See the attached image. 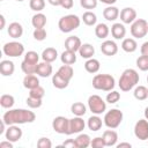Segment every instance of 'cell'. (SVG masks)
I'll return each instance as SVG.
<instances>
[{"label": "cell", "mask_w": 148, "mask_h": 148, "mask_svg": "<svg viewBox=\"0 0 148 148\" xmlns=\"http://www.w3.org/2000/svg\"><path fill=\"white\" fill-rule=\"evenodd\" d=\"M97 1L98 0H80V5L84 9H94L97 7Z\"/></svg>", "instance_id": "46"}, {"label": "cell", "mask_w": 148, "mask_h": 148, "mask_svg": "<svg viewBox=\"0 0 148 148\" xmlns=\"http://www.w3.org/2000/svg\"><path fill=\"white\" fill-rule=\"evenodd\" d=\"M145 118L148 120V106L145 109Z\"/></svg>", "instance_id": "57"}, {"label": "cell", "mask_w": 148, "mask_h": 148, "mask_svg": "<svg viewBox=\"0 0 148 148\" xmlns=\"http://www.w3.org/2000/svg\"><path fill=\"white\" fill-rule=\"evenodd\" d=\"M34 38L38 42H42L46 38V31L44 28H36L34 30Z\"/></svg>", "instance_id": "45"}, {"label": "cell", "mask_w": 148, "mask_h": 148, "mask_svg": "<svg viewBox=\"0 0 148 148\" xmlns=\"http://www.w3.org/2000/svg\"><path fill=\"white\" fill-rule=\"evenodd\" d=\"M31 24L35 29L36 28H44L45 24H46V16L40 12L35 14L31 18Z\"/></svg>", "instance_id": "32"}, {"label": "cell", "mask_w": 148, "mask_h": 148, "mask_svg": "<svg viewBox=\"0 0 148 148\" xmlns=\"http://www.w3.org/2000/svg\"><path fill=\"white\" fill-rule=\"evenodd\" d=\"M81 45H82L81 39L77 36H69L65 40V49L73 51V52H77L80 50Z\"/></svg>", "instance_id": "16"}, {"label": "cell", "mask_w": 148, "mask_h": 148, "mask_svg": "<svg viewBox=\"0 0 148 148\" xmlns=\"http://www.w3.org/2000/svg\"><path fill=\"white\" fill-rule=\"evenodd\" d=\"M61 146H62V147H69V148H76L75 139H68V140H66Z\"/></svg>", "instance_id": "50"}, {"label": "cell", "mask_w": 148, "mask_h": 148, "mask_svg": "<svg viewBox=\"0 0 148 148\" xmlns=\"http://www.w3.org/2000/svg\"><path fill=\"white\" fill-rule=\"evenodd\" d=\"M147 82H148V76H147Z\"/></svg>", "instance_id": "59"}, {"label": "cell", "mask_w": 148, "mask_h": 148, "mask_svg": "<svg viewBox=\"0 0 148 148\" xmlns=\"http://www.w3.org/2000/svg\"><path fill=\"white\" fill-rule=\"evenodd\" d=\"M37 147L38 148H51L52 147V142L49 138H40L37 141Z\"/></svg>", "instance_id": "47"}, {"label": "cell", "mask_w": 148, "mask_h": 148, "mask_svg": "<svg viewBox=\"0 0 148 148\" xmlns=\"http://www.w3.org/2000/svg\"><path fill=\"white\" fill-rule=\"evenodd\" d=\"M119 9L116 6H108L103 10V16L106 21H116L119 16Z\"/></svg>", "instance_id": "22"}, {"label": "cell", "mask_w": 148, "mask_h": 148, "mask_svg": "<svg viewBox=\"0 0 148 148\" xmlns=\"http://www.w3.org/2000/svg\"><path fill=\"white\" fill-rule=\"evenodd\" d=\"M136 67L140 71H148V56H140L136 59Z\"/></svg>", "instance_id": "41"}, {"label": "cell", "mask_w": 148, "mask_h": 148, "mask_svg": "<svg viewBox=\"0 0 148 148\" xmlns=\"http://www.w3.org/2000/svg\"><path fill=\"white\" fill-rule=\"evenodd\" d=\"M2 51H3L5 56L16 58V57H20V56H22L24 53V46H23L22 43L13 40V42L6 43L2 46Z\"/></svg>", "instance_id": "8"}, {"label": "cell", "mask_w": 148, "mask_h": 148, "mask_svg": "<svg viewBox=\"0 0 148 148\" xmlns=\"http://www.w3.org/2000/svg\"><path fill=\"white\" fill-rule=\"evenodd\" d=\"M23 135L22 130L18 127V125H9L8 128L5 132V136L6 140H9L12 142H16L18 141Z\"/></svg>", "instance_id": "12"}, {"label": "cell", "mask_w": 148, "mask_h": 148, "mask_svg": "<svg viewBox=\"0 0 148 148\" xmlns=\"http://www.w3.org/2000/svg\"><path fill=\"white\" fill-rule=\"evenodd\" d=\"M101 68V64L97 59L95 58H90V59H87V61L84 62V69L88 72V73H91V74H95L99 71Z\"/></svg>", "instance_id": "26"}, {"label": "cell", "mask_w": 148, "mask_h": 148, "mask_svg": "<svg viewBox=\"0 0 148 148\" xmlns=\"http://www.w3.org/2000/svg\"><path fill=\"white\" fill-rule=\"evenodd\" d=\"M102 125H103V120L98 117V114H94L91 117H89L88 121H87V126L90 131L92 132H96L98 130L102 128Z\"/></svg>", "instance_id": "23"}, {"label": "cell", "mask_w": 148, "mask_h": 148, "mask_svg": "<svg viewBox=\"0 0 148 148\" xmlns=\"http://www.w3.org/2000/svg\"><path fill=\"white\" fill-rule=\"evenodd\" d=\"M103 140H104V143L106 147H112V146H116L117 145V141H118V134L116 131H113L112 128L111 130H106L103 132V135H102Z\"/></svg>", "instance_id": "15"}, {"label": "cell", "mask_w": 148, "mask_h": 148, "mask_svg": "<svg viewBox=\"0 0 148 148\" xmlns=\"http://www.w3.org/2000/svg\"><path fill=\"white\" fill-rule=\"evenodd\" d=\"M134 97L139 101H145L148 97V88L145 86H136L133 92Z\"/></svg>", "instance_id": "37"}, {"label": "cell", "mask_w": 148, "mask_h": 148, "mask_svg": "<svg viewBox=\"0 0 148 148\" xmlns=\"http://www.w3.org/2000/svg\"><path fill=\"white\" fill-rule=\"evenodd\" d=\"M27 105L30 108V109H38V108H40L42 106V104H43V102H42V99L40 98H35V97H31V96H29L28 98H27Z\"/></svg>", "instance_id": "43"}, {"label": "cell", "mask_w": 148, "mask_h": 148, "mask_svg": "<svg viewBox=\"0 0 148 148\" xmlns=\"http://www.w3.org/2000/svg\"><path fill=\"white\" fill-rule=\"evenodd\" d=\"M14 103H15V98H14L13 95H9V94L1 95V97H0V105L3 109H12Z\"/></svg>", "instance_id": "36"}, {"label": "cell", "mask_w": 148, "mask_h": 148, "mask_svg": "<svg viewBox=\"0 0 148 148\" xmlns=\"http://www.w3.org/2000/svg\"><path fill=\"white\" fill-rule=\"evenodd\" d=\"M0 148H13V142L9 140L0 142Z\"/></svg>", "instance_id": "52"}, {"label": "cell", "mask_w": 148, "mask_h": 148, "mask_svg": "<svg viewBox=\"0 0 148 148\" xmlns=\"http://www.w3.org/2000/svg\"><path fill=\"white\" fill-rule=\"evenodd\" d=\"M91 139L88 134L86 133H80L76 138H75V143H76V148H87L88 146H90Z\"/></svg>", "instance_id": "31"}, {"label": "cell", "mask_w": 148, "mask_h": 148, "mask_svg": "<svg viewBox=\"0 0 148 148\" xmlns=\"http://www.w3.org/2000/svg\"><path fill=\"white\" fill-rule=\"evenodd\" d=\"M81 20L83 21V23H84L86 25L91 27V25H95V24H96V22H97V16H96L95 13H92V12H90V10H87V12L83 13Z\"/></svg>", "instance_id": "35"}, {"label": "cell", "mask_w": 148, "mask_h": 148, "mask_svg": "<svg viewBox=\"0 0 148 148\" xmlns=\"http://www.w3.org/2000/svg\"><path fill=\"white\" fill-rule=\"evenodd\" d=\"M90 146L94 148H103V147H105V143H104V140L102 136H96L91 140Z\"/></svg>", "instance_id": "48"}, {"label": "cell", "mask_w": 148, "mask_h": 148, "mask_svg": "<svg viewBox=\"0 0 148 148\" xmlns=\"http://www.w3.org/2000/svg\"><path fill=\"white\" fill-rule=\"evenodd\" d=\"M88 108L94 114H102L106 111V102L98 95H91L88 98Z\"/></svg>", "instance_id": "6"}, {"label": "cell", "mask_w": 148, "mask_h": 148, "mask_svg": "<svg viewBox=\"0 0 148 148\" xmlns=\"http://www.w3.org/2000/svg\"><path fill=\"white\" fill-rule=\"evenodd\" d=\"M39 86V79L35 74H25L23 79V87L27 89H34Z\"/></svg>", "instance_id": "21"}, {"label": "cell", "mask_w": 148, "mask_h": 148, "mask_svg": "<svg viewBox=\"0 0 148 148\" xmlns=\"http://www.w3.org/2000/svg\"><path fill=\"white\" fill-rule=\"evenodd\" d=\"M120 21L125 24H132L136 20V12L132 7H125L120 10Z\"/></svg>", "instance_id": "13"}, {"label": "cell", "mask_w": 148, "mask_h": 148, "mask_svg": "<svg viewBox=\"0 0 148 148\" xmlns=\"http://www.w3.org/2000/svg\"><path fill=\"white\" fill-rule=\"evenodd\" d=\"M16 1H18V2H22V1H24V0H16Z\"/></svg>", "instance_id": "58"}, {"label": "cell", "mask_w": 148, "mask_h": 148, "mask_svg": "<svg viewBox=\"0 0 148 148\" xmlns=\"http://www.w3.org/2000/svg\"><path fill=\"white\" fill-rule=\"evenodd\" d=\"M52 83H53V86H54L57 89H65V88L68 87L69 81L65 80V79L61 77L58 73H56V74H53V76H52Z\"/></svg>", "instance_id": "34"}, {"label": "cell", "mask_w": 148, "mask_h": 148, "mask_svg": "<svg viewBox=\"0 0 148 148\" xmlns=\"http://www.w3.org/2000/svg\"><path fill=\"white\" fill-rule=\"evenodd\" d=\"M148 34V22L145 18H136L131 24V35L134 38H143Z\"/></svg>", "instance_id": "7"}, {"label": "cell", "mask_w": 148, "mask_h": 148, "mask_svg": "<svg viewBox=\"0 0 148 148\" xmlns=\"http://www.w3.org/2000/svg\"><path fill=\"white\" fill-rule=\"evenodd\" d=\"M101 51H102V53L104 56L112 57V56L117 54V52H118V45L116 44V42L110 40V39H106V40H104L101 44Z\"/></svg>", "instance_id": "14"}, {"label": "cell", "mask_w": 148, "mask_h": 148, "mask_svg": "<svg viewBox=\"0 0 148 148\" xmlns=\"http://www.w3.org/2000/svg\"><path fill=\"white\" fill-rule=\"evenodd\" d=\"M124 147H127V148H131L132 145L130 142H120L117 145V148H124Z\"/></svg>", "instance_id": "53"}, {"label": "cell", "mask_w": 148, "mask_h": 148, "mask_svg": "<svg viewBox=\"0 0 148 148\" xmlns=\"http://www.w3.org/2000/svg\"><path fill=\"white\" fill-rule=\"evenodd\" d=\"M116 86L114 77L110 74H96L92 79V87L97 90L111 91Z\"/></svg>", "instance_id": "3"}, {"label": "cell", "mask_w": 148, "mask_h": 148, "mask_svg": "<svg viewBox=\"0 0 148 148\" xmlns=\"http://www.w3.org/2000/svg\"><path fill=\"white\" fill-rule=\"evenodd\" d=\"M86 127V123L84 120L79 117L75 116L74 118L69 119V130H68V135L74 134V133H81Z\"/></svg>", "instance_id": "11"}, {"label": "cell", "mask_w": 148, "mask_h": 148, "mask_svg": "<svg viewBox=\"0 0 148 148\" xmlns=\"http://www.w3.org/2000/svg\"><path fill=\"white\" fill-rule=\"evenodd\" d=\"M110 34V29L105 23H98L95 28V35L99 39H105Z\"/></svg>", "instance_id": "30"}, {"label": "cell", "mask_w": 148, "mask_h": 148, "mask_svg": "<svg viewBox=\"0 0 148 148\" xmlns=\"http://www.w3.org/2000/svg\"><path fill=\"white\" fill-rule=\"evenodd\" d=\"M0 21H1V24H0V29L2 30L3 28H5V23H6V21H5V16L1 14L0 15Z\"/></svg>", "instance_id": "56"}, {"label": "cell", "mask_w": 148, "mask_h": 148, "mask_svg": "<svg viewBox=\"0 0 148 148\" xmlns=\"http://www.w3.org/2000/svg\"><path fill=\"white\" fill-rule=\"evenodd\" d=\"M111 35L114 39H124L126 35V28L123 23H113L111 27Z\"/></svg>", "instance_id": "19"}, {"label": "cell", "mask_w": 148, "mask_h": 148, "mask_svg": "<svg viewBox=\"0 0 148 148\" xmlns=\"http://www.w3.org/2000/svg\"><path fill=\"white\" fill-rule=\"evenodd\" d=\"M134 135L141 140H148V120L145 119H139L135 125H134Z\"/></svg>", "instance_id": "10"}, {"label": "cell", "mask_w": 148, "mask_h": 148, "mask_svg": "<svg viewBox=\"0 0 148 148\" xmlns=\"http://www.w3.org/2000/svg\"><path fill=\"white\" fill-rule=\"evenodd\" d=\"M58 57V52L54 47H46L45 50H43L42 52V59L43 61H47V62H53Z\"/></svg>", "instance_id": "28"}, {"label": "cell", "mask_w": 148, "mask_h": 148, "mask_svg": "<svg viewBox=\"0 0 148 148\" xmlns=\"http://www.w3.org/2000/svg\"><path fill=\"white\" fill-rule=\"evenodd\" d=\"M52 128L59 133V134H66L68 135L69 130V119H67L64 116H58L52 121Z\"/></svg>", "instance_id": "9"}, {"label": "cell", "mask_w": 148, "mask_h": 148, "mask_svg": "<svg viewBox=\"0 0 148 148\" xmlns=\"http://www.w3.org/2000/svg\"><path fill=\"white\" fill-rule=\"evenodd\" d=\"M37 66L38 65H36V64H30V62H27L23 60L21 64V69L24 74H36Z\"/></svg>", "instance_id": "38"}, {"label": "cell", "mask_w": 148, "mask_h": 148, "mask_svg": "<svg viewBox=\"0 0 148 148\" xmlns=\"http://www.w3.org/2000/svg\"><path fill=\"white\" fill-rule=\"evenodd\" d=\"M139 80H140L139 73L133 68H127L121 73L118 86L121 91H130L131 89L136 87V84L139 83Z\"/></svg>", "instance_id": "2"}, {"label": "cell", "mask_w": 148, "mask_h": 148, "mask_svg": "<svg viewBox=\"0 0 148 148\" xmlns=\"http://www.w3.org/2000/svg\"><path fill=\"white\" fill-rule=\"evenodd\" d=\"M71 111L74 116H79V117H82L86 114L87 112V108L86 105L82 103V102H74L72 105H71Z\"/></svg>", "instance_id": "33"}, {"label": "cell", "mask_w": 148, "mask_h": 148, "mask_svg": "<svg viewBox=\"0 0 148 148\" xmlns=\"http://www.w3.org/2000/svg\"><path fill=\"white\" fill-rule=\"evenodd\" d=\"M81 24V18L77 16V15H74V14H68V15H65L62 16L59 22H58V28L61 32H65V34H68L75 29H77Z\"/></svg>", "instance_id": "4"}, {"label": "cell", "mask_w": 148, "mask_h": 148, "mask_svg": "<svg viewBox=\"0 0 148 148\" xmlns=\"http://www.w3.org/2000/svg\"><path fill=\"white\" fill-rule=\"evenodd\" d=\"M60 60L62 64L65 65H73L76 62V54L75 52L73 51H69V50H65L61 56H60Z\"/></svg>", "instance_id": "29"}, {"label": "cell", "mask_w": 148, "mask_h": 148, "mask_svg": "<svg viewBox=\"0 0 148 148\" xmlns=\"http://www.w3.org/2000/svg\"><path fill=\"white\" fill-rule=\"evenodd\" d=\"M123 117H124L123 111H120L119 109H111L104 114L103 123H104V125L106 127L114 130L121 124Z\"/></svg>", "instance_id": "5"}, {"label": "cell", "mask_w": 148, "mask_h": 148, "mask_svg": "<svg viewBox=\"0 0 148 148\" xmlns=\"http://www.w3.org/2000/svg\"><path fill=\"white\" fill-rule=\"evenodd\" d=\"M29 6H30L31 10L39 13L45 8V0H30Z\"/></svg>", "instance_id": "39"}, {"label": "cell", "mask_w": 148, "mask_h": 148, "mask_svg": "<svg viewBox=\"0 0 148 148\" xmlns=\"http://www.w3.org/2000/svg\"><path fill=\"white\" fill-rule=\"evenodd\" d=\"M15 71L14 62L10 60H2L0 62V73L2 76H10Z\"/></svg>", "instance_id": "20"}, {"label": "cell", "mask_w": 148, "mask_h": 148, "mask_svg": "<svg viewBox=\"0 0 148 148\" xmlns=\"http://www.w3.org/2000/svg\"><path fill=\"white\" fill-rule=\"evenodd\" d=\"M61 77H64L65 80H67V81H71L72 80V77L74 76V69H73V67H72V65H62L59 69H58V72H57Z\"/></svg>", "instance_id": "27"}, {"label": "cell", "mask_w": 148, "mask_h": 148, "mask_svg": "<svg viewBox=\"0 0 148 148\" xmlns=\"http://www.w3.org/2000/svg\"><path fill=\"white\" fill-rule=\"evenodd\" d=\"M105 99H106L108 103H110V104H114V103H117V102L120 99V94H119L118 91H116V90H111L110 92H108Z\"/></svg>", "instance_id": "44"}, {"label": "cell", "mask_w": 148, "mask_h": 148, "mask_svg": "<svg viewBox=\"0 0 148 148\" xmlns=\"http://www.w3.org/2000/svg\"><path fill=\"white\" fill-rule=\"evenodd\" d=\"M44 95H45V90H44V88L40 87V86H38V87L34 88V89H30V91H29V96L35 97V98H40V99H43Z\"/></svg>", "instance_id": "42"}, {"label": "cell", "mask_w": 148, "mask_h": 148, "mask_svg": "<svg viewBox=\"0 0 148 148\" xmlns=\"http://www.w3.org/2000/svg\"><path fill=\"white\" fill-rule=\"evenodd\" d=\"M141 54L142 56H148V42H145L142 45H141Z\"/></svg>", "instance_id": "51"}, {"label": "cell", "mask_w": 148, "mask_h": 148, "mask_svg": "<svg viewBox=\"0 0 148 148\" xmlns=\"http://www.w3.org/2000/svg\"><path fill=\"white\" fill-rule=\"evenodd\" d=\"M23 60L27 61V62H30V64H36V65H38V64H39V62H38L39 56H38V53L35 52V51H28V52L25 53Z\"/></svg>", "instance_id": "40"}, {"label": "cell", "mask_w": 148, "mask_h": 148, "mask_svg": "<svg viewBox=\"0 0 148 148\" xmlns=\"http://www.w3.org/2000/svg\"><path fill=\"white\" fill-rule=\"evenodd\" d=\"M53 72V68H52V65L51 62H47V61H42L38 64L37 66V69H36V74L40 77H49Z\"/></svg>", "instance_id": "17"}, {"label": "cell", "mask_w": 148, "mask_h": 148, "mask_svg": "<svg viewBox=\"0 0 148 148\" xmlns=\"http://www.w3.org/2000/svg\"><path fill=\"white\" fill-rule=\"evenodd\" d=\"M35 119H36L35 112L27 109H9L2 116V120L7 126L32 123L35 121Z\"/></svg>", "instance_id": "1"}, {"label": "cell", "mask_w": 148, "mask_h": 148, "mask_svg": "<svg viewBox=\"0 0 148 148\" xmlns=\"http://www.w3.org/2000/svg\"><path fill=\"white\" fill-rule=\"evenodd\" d=\"M7 32H8L9 37H12L14 39L20 38L23 35V27L18 22H12L7 28Z\"/></svg>", "instance_id": "18"}, {"label": "cell", "mask_w": 148, "mask_h": 148, "mask_svg": "<svg viewBox=\"0 0 148 148\" xmlns=\"http://www.w3.org/2000/svg\"><path fill=\"white\" fill-rule=\"evenodd\" d=\"M98 1H101L102 3H105V5H108V6H112L113 3L117 2V0H98Z\"/></svg>", "instance_id": "54"}, {"label": "cell", "mask_w": 148, "mask_h": 148, "mask_svg": "<svg viewBox=\"0 0 148 148\" xmlns=\"http://www.w3.org/2000/svg\"><path fill=\"white\" fill-rule=\"evenodd\" d=\"M121 49L127 53H133L138 49V43L134 38H124L121 43Z\"/></svg>", "instance_id": "25"}, {"label": "cell", "mask_w": 148, "mask_h": 148, "mask_svg": "<svg viewBox=\"0 0 148 148\" xmlns=\"http://www.w3.org/2000/svg\"><path fill=\"white\" fill-rule=\"evenodd\" d=\"M74 5V1L73 0H61V7L65 8V9H71Z\"/></svg>", "instance_id": "49"}, {"label": "cell", "mask_w": 148, "mask_h": 148, "mask_svg": "<svg viewBox=\"0 0 148 148\" xmlns=\"http://www.w3.org/2000/svg\"><path fill=\"white\" fill-rule=\"evenodd\" d=\"M77 52H79V54H80L82 58H84V59H90V58H92V56L95 54V47H94L91 44H89V43H84V44L81 45V47H80V50H79Z\"/></svg>", "instance_id": "24"}, {"label": "cell", "mask_w": 148, "mask_h": 148, "mask_svg": "<svg viewBox=\"0 0 148 148\" xmlns=\"http://www.w3.org/2000/svg\"><path fill=\"white\" fill-rule=\"evenodd\" d=\"M47 1L52 6H60L61 5V0H47Z\"/></svg>", "instance_id": "55"}]
</instances>
